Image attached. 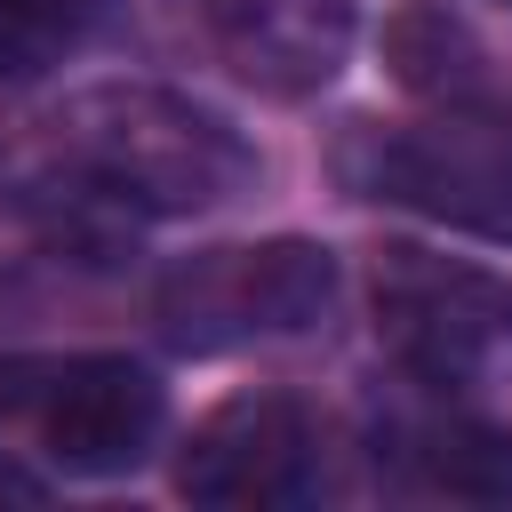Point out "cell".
<instances>
[{
  "mask_svg": "<svg viewBox=\"0 0 512 512\" xmlns=\"http://www.w3.org/2000/svg\"><path fill=\"white\" fill-rule=\"evenodd\" d=\"M64 160L144 216H200L256 184V152L224 112L144 80L88 88L64 112Z\"/></svg>",
  "mask_w": 512,
  "mask_h": 512,
  "instance_id": "obj_1",
  "label": "cell"
},
{
  "mask_svg": "<svg viewBox=\"0 0 512 512\" xmlns=\"http://www.w3.org/2000/svg\"><path fill=\"white\" fill-rule=\"evenodd\" d=\"M376 336L384 352L424 376L432 392H496L512 384V280L464 264V256H432V248H384L376 280Z\"/></svg>",
  "mask_w": 512,
  "mask_h": 512,
  "instance_id": "obj_2",
  "label": "cell"
},
{
  "mask_svg": "<svg viewBox=\"0 0 512 512\" xmlns=\"http://www.w3.org/2000/svg\"><path fill=\"white\" fill-rule=\"evenodd\" d=\"M328 304H336V256L320 240H256L184 256L160 280L152 320L176 352H232L256 336H304L328 320Z\"/></svg>",
  "mask_w": 512,
  "mask_h": 512,
  "instance_id": "obj_3",
  "label": "cell"
},
{
  "mask_svg": "<svg viewBox=\"0 0 512 512\" xmlns=\"http://www.w3.org/2000/svg\"><path fill=\"white\" fill-rule=\"evenodd\" d=\"M352 184L368 200H400L480 240H512V112L448 104L424 128H368L352 144Z\"/></svg>",
  "mask_w": 512,
  "mask_h": 512,
  "instance_id": "obj_4",
  "label": "cell"
},
{
  "mask_svg": "<svg viewBox=\"0 0 512 512\" xmlns=\"http://www.w3.org/2000/svg\"><path fill=\"white\" fill-rule=\"evenodd\" d=\"M320 480V424L288 392L224 400L176 456V488L192 504H296Z\"/></svg>",
  "mask_w": 512,
  "mask_h": 512,
  "instance_id": "obj_5",
  "label": "cell"
},
{
  "mask_svg": "<svg viewBox=\"0 0 512 512\" xmlns=\"http://www.w3.org/2000/svg\"><path fill=\"white\" fill-rule=\"evenodd\" d=\"M168 424V400L152 384V368L120 360V352H88V360H64L48 368L40 384V448L80 472V480H112V472H136L152 456Z\"/></svg>",
  "mask_w": 512,
  "mask_h": 512,
  "instance_id": "obj_6",
  "label": "cell"
},
{
  "mask_svg": "<svg viewBox=\"0 0 512 512\" xmlns=\"http://www.w3.org/2000/svg\"><path fill=\"white\" fill-rule=\"evenodd\" d=\"M224 64L264 96H320L360 32V0H208Z\"/></svg>",
  "mask_w": 512,
  "mask_h": 512,
  "instance_id": "obj_7",
  "label": "cell"
},
{
  "mask_svg": "<svg viewBox=\"0 0 512 512\" xmlns=\"http://www.w3.org/2000/svg\"><path fill=\"white\" fill-rule=\"evenodd\" d=\"M384 56H392V72L416 88V96H440V104H488V56H480V40H472V24L464 16H448L440 0H416V8H400L392 16V32H384Z\"/></svg>",
  "mask_w": 512,
  "mask_h": 512,
  "instance_id": "obj_8",
  "label": "cell"
},
{
  "mask_svg": "<svg viewBox=\"0 0 512 512\" xmlns=\"http://www.w3.org/2000/svg\"><path fill=\"white\" fill-rule=\"evenodd\" d=\"M416 480L448 488V496H480V504H512V440L480 432V424H432L416 448Z\"/></svg>",
  "mask_w": 512,
  "mask_h": 512,
  "instance_id": "obj_9",
  "label": "cell"
},
{
  "mask_svg": "<svg viewBox=\"0 0 512 512\" xmlns=\"http://www.w3.org/2000/svg\"><path fill=\"white\" fill-rule=\"evenodd\" d=\"M104 0H0V80H40L56 72L88 32Z\"/></svg>",
  "mask_w": 512,
  "mask_h": 512,
  "instance_id": "obj_10",
  "label": "cell"
},
{
  "mask_svg": "<svg viewBox=\"0 0 512 512\" xmlns=\"http://www.w3.org/2000/svg\"><path fill=\"white\" fill-rule=\"evenodd\" d=\"M0 504H40V480L16 472V464H0Z\"/></svg>",
  "mask_w": 512,
  "mask_h": 512,
  "instance_id": "obj_11",
  "label": "cell"
}]
</instances>
